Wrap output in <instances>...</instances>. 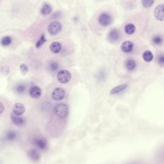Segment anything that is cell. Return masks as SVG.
<instances>
[{"mask_svg":"<svg viewBox=\"0 0 164 164\" xmlns=\"http://www.w3.org/2000/svg\"><path fill=\"white\" fill-rule=\"evenodd\" d=\"M53 111L56 115L61 118L66 117L68 114V109L65 103H59L56 105L54 108Z\"/></svg>","mask_w":164,"mask_h":164,"instance_id":"1","label":"cell"},{"mask_svg":"<svg viewBox=\"0 0 164 164\" xmlns=\"http://www.w3.org/2000/svg\"><path fill=\"white\" fill-rule=\"evenodd\" d=\"M71 78V73L67 70H60L57 74V79L61 83H67L70 81Z\"/></svg>","mask_w":164,"mask_h":164,"instance_id":"2","label":"cell"},{"mask_svg":"<svg viewBox=\"0 0 164 164\" xmlns=\"http://www.w3.org/2000/svg\"><path fill=\"white\" fill-rule=\"evenodd\" d=\"M62 29V25L58 21H53L48 26V30L49 33L52 35L58 34Z\"/></svg>","mask_w":164,"mask_h":164,"instance_id":"3","label":"cell"},{"mask_svg":"<svg viewBox=\"0 0 164 164\" xmlns=\"http://www.w3.org/2000/svg\"><path fill=\"white\" fill-rule=\"evenodd\" d=\"M112 19L110 15L106 13L101 14L98 18V22L100 25L103 26H107L110 25Z\"/></svg>","mask_w":164,"mask_h":164,"instance_id":"4","label":"cell"},{"mask_svg":"<svg viewBox=\"0 0 164 164\" xmlns=\"http://www.w3.org/2000/svg\"><path fill=\"white\" fill-rule=\"evenodd\" d=\"M164 4H159L155 8L154 15L156 19L159 21H163L164 19Z\"/></svg>","mask_w":164,"mask_h":164,"instance_id":"5","label":"cell"},{"mask_svg":"<svg viewBox=\"0 0 164 164\" xmlns=\"http://www.w3.org/2000/svg\"><path fill=\"white\" fill-rule=\"evenodd\" d=\"M65 91L62 88H57L53 91L52 97L55 100L59 101L63 99L65 96Z\"/></svg>","mask_w":164,"mask_h":164,"instance_id":"6","label":"cell"},{"mask_svg":"<svg viewBox=\"0 0 164 164\" xmlns=\"http://www.w3.org/2000/svg\"><path fill=\"white\" fill-rule=\"evenodd\" d=\"M13 111L14 114L16 115L20 116L22 115L25 112V108L24 105L21 103H16L13 106Z\"/></svg>","mask_w":164,"mask_h":164,"instance_id":"7","label":"cell"},{"mask_svg":"<svg viewBox=\"0 0 164 164\" xmlns=\"http://www.w3.org/2000/svg\"><path fill=\"white\" fill-rule=\"evenodd\" d=\"M33 143L36 146L41 150L45 149L47 146L46 140L43 138H38L35 139L33 140Z\"/></svg>","mask_w":164,"mask_h":164,"instance_id":"8","label":"cell"},{"mask_svg":"<svg viewBox=\"0 0 164 164\" xmlns=\"http://www.w3.org/2000/svg\"><path fill=\"white\" fill-rule=\"evenodd\" d=\"M134 44L131 41H126L123 42L121 46V50L124 53H129L131 52L133 48Z\"/></svg>","mask_w":164,"mask_h":164,"instance_id":"9","label":"cell"},{"mask_svg":"<svg viewBox=\"0 0 164 164\" xmlns=\"http://www.w3.org/2000/svg\"><path fill=\"white\" fill-rule=\"evenodd\" d=\"M29 93L32 98H38L41 95V90L38 86H33L29 90Z\"/></svg>","mask_w":164,"mask_h":164,"instance_id":"10","label":"cell"},{"mask_svg":"<svg viewBox=\"0 0 164 164\" xmlns=\"http://www.w3.org/2000/svg\"><path fill=\"white\" fill-rule=\"evenodd\" d=\"M119 32L116 29H113L111 30L108 35V39L109 41L111 42H114L116 41L119 39Z\"/></svg>","mask_w":164,"mask_h":164,"instance_id":"11","label":"cell"},{"mask_svg":"<svg viewBox=\"0 0 164 164\" xmlns=\"http://www.w3.org/2000/svg\"><path fill=\"white\" fill-rule=\"evenodd\" d=\"M28 155L32 160L34 161H38L40 159V154L36 149H31L28 152Z\"/></svg>","mask_w":164,"mask_h":164,"instance_id":"12","label":"cell"},{"mask_svg":"<svg viewBox=\"0 0 164 164\" xmlns=\"http://www.w3.org/2000/svg\"><path fill=\"white\" fill-rule=\"evenodd\" d=\"M11 118L14 124L17 126H21L24 124L25 120L23 118L19 117L15 114H12L11 116Z\"/></svg>","mask_w":164,"mask_h":164,"instance_id":"13","label":"cell"},{"mask_svg":"<svg viewBox=\"0 0 164 164\" xmlns=\"http://www.w3.org/2000/svg\"><path fill=\"white\" fill-rule=\"evenodd\" d=\"M62 45L60 43L57 41H54L51 44L50 49L53 53H57L61 51Z\"/></svg>","mask_w":164,"mask_h":164,"instance_id":"14","label":"cell"},{"mask_svg":"<svg viewBox=\"0 0 164 164\" xmlns=\"http://www.w3.org/2000/svg\"><path fill=\"white\" fill-rule=\"evenodd\" d=\"M128 85L127 84H123L120 85L119 86H116L111 90L110 93L111 94H115L121 93L125 89H126L128 87Z\"/></svg>","mask_w":164,"mask_h":164,"instance_id":"15","label":"cell"},{"mask_svg":"<svg viewBox=\"0 0 164 164\" xmlns=\"http://www.w3.org/2000/svg\"><path fill=\"white\" fill-rule=\"evenodd\" d=\"M125 66L127 70L128 71H132L134 70L136 66V64L133 60L130 59L127 60L125 63Z\"/></svg>","mask_w":164,"mask_h":164,"instance_id":"16","label":"cell"},{"mask_svg":"<svg viewBox=\"0 0 164 164\" xmlns=\"http://www.w3.org/2000/svg\"><path fill=\"white\" fill-rule=\"evenodd\" d=\"M135 30H136V27L133 24L130 23V24H127L125 26L124 31L127 34H133L135 32Z\"/></svg>","mask_w":164,"mask_h":164,"instance_id":"17","label":"cell"},{"mask_svg":"<svg viewBox=\"0 0 164 164\" xmlns=\"http://www.w3.org/2000/svg\"><path fill=\"white\" fill-rule=\"evenodd\" d=\"M143 57L146 62H150L153 60V55L151 51H146L143 53Z\"/></svg>","mask_w":164,"mask_h":164,"instance_id":"18","label":"cell"},{"mask_svg":"<svg viewBox=\"0 0 164 164\" xmlns=\"http://www.w3.org/2000/svg\"><path fill=\"white\" fill-rule=\"evenodd\" d=\"M52 11V7L49 4H46L44 5L41 10V13L43 15H48Z\"/></svg>","mask_w":164,"mask_h":164,"instance_id":"19","label":"cell"},{"mask_svg":"<svg viewBox=\"0 0 164 164\" xmlns=\"http://www.w3.org/2000/svg\"><path fill=\"white\" fill-rule=\"evenodd\" d=\"M154 3V0H142V4L145 8L151 7Z\"/></svg>","mask_w":164,"mask_h":164,"instance_id":"20","label":"cell"},{"mask_svg":"<svg viewBox=\"0 0 164 164\" xmlns=\"http://www.w3.org/2000/svg\"><path fill=\"white\" fill-rule=\"evenodd\" d=\"M16 138V134L14 131L8 132L6 134V139L9 140H13Z\"/></svg>","mask_w":164,"mask_h":164,"instance_id":"21","label":"cell"},{"mask_svg":"<svg viewBox=\"0 0 164 164\" xmlns=\"http://www.w3.org/2000/svg\"><path fill=\"white\" fill-rule=\"evenodd\" d=\"M162 42V38L159 36H155L152 39L153 43L155 45H160Z\"/></svg>","mask_w":164,"mask_h":164,"instance_id":"22","label":"cell"},{"mask_svg":"<svg viewBox=\"0 0 164 164\" xmlns=\"http://www.w3.org/2000/svg\"><path fill=\"white\" fill-rule=\"evenodd\" d=\"M11 42V39L8 36H6L1 41V44L4 46H8L9 45Z\"/></svg>","mask_w":164,"mask_h":164,"instance_id":"23","label":"cell"},{"mask_svg":"<svg viewBox=\"0 0 164 164\" xmlns=\"http://www.w3.org/2000/svg\"><path fill=\"white\" fill-rule=\"evenodd\" d=\"M46 41V40H45V38H44V34L42 35V36H41V38L40 39V40H39L36 43V48H40Z\"/></svg>","mask_w":164,"mask_h":164,"instance_id":"24","label":"cell"},{"mask_svg":"<svg viewBox=\"0 0 164 164\" xmlns=\"http://www.w3.org/2000/svg\"><path fill=\"white\" fill-rule=\"evenodd\" d=\"M26 89V88L24 85L20 84L16 87V91L19 93H22L25 91Z\"/></svg>","mask_w":164,"mask_h":164,"instance_id":"25","label":"cell"},{"mask_svg":"<svg viewBox=\"0 0 164 164\" xmlns=\"http://www.w3.org/2000/svg\"><path fill=\"white\" fill-rule=\"evenodd\" d=\"M20 70L21 73L23 75H26L28 73L29 69H28V66H26L25 64H22L20 66Z\"/></svg>","mask_w":164,"mask_h":164,"instance_id":"26","label":"cell"},{"mask_svg":"<svg viewBox=\"0 0 164 164\" xmlns=\"http://www.w3.org/2000/svg\"><path fill=\"white\" fill-rule=\"evenodd\" d=\"M50 66V68L51 69V70L53 71H56L58 69V63H57L53 62H52L50 64V66Z\"/></svg>","mask_w":164,"mask_h":164,"instance_id":"27","label":"cell"},{"mask_svg":"<svg viewBox=\"0 0 164 164\" xmlns=\"http://www.w3.org/2000/svg\"><path fill=\"white\" fill-rule=\"evenodd\" d=\"M1 72L4 75H7L9 73L10 69L8 67H3L1 69Z\"/></svg>","mask_w":164,"mask_h":164,"instance_id":"28","label":"cell"},{"mask_svg":"<svg viewBox=\"0 0 164 164\" xmlns=\"http://www.w3.org/2000/svg\"><path fill=\"white\" fill-rule=\"evenodd\" d=\"M158 62L160 63V65H163L164 63V56H160L158 58Z\"/></svg>","mask_w":164,"mask_h":164,"instance_id":"29","label":"cell"},{"mask_svg":"<svg viewBox=\"0 0 164 164\" xmlns=\"http://www.w3.org/2000/svg\"><path fill=\"white\" fill-rule=\"evenodd\" d=\"M4 110V106L0 102V114H1Z\"/></svg>","mask_w":164,"mask_h":164,"instance_id":"30","label":"cell"}]
</instances>
